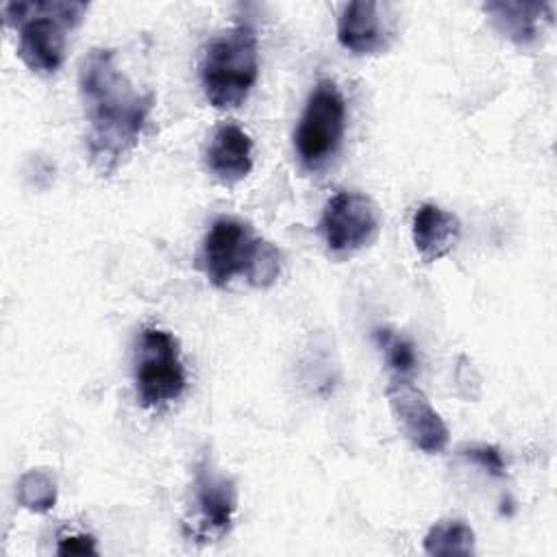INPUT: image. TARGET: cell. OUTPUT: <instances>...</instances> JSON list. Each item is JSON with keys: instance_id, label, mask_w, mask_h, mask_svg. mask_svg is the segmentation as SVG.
<instances>
[{"instance_id": "obj_6", "label": "cell", "mask_w": 557, "mask_h": 557, "mask_svg": "<svg viewBox=\"0 0 557 557\" xmlns=\"http://www.w3.org/2000/svg\"><path fill=\"white\" fill-rule=\"evenodd\" d=\"M235 509V481L213 470L209 461H202L191 483V509L185 518V535L196 544L222 540L233 527Z\"/></svg>"}, {"instance_id": "obj_8", "label": "cell", "mask_w": 557, "mask_h": 557, "mask_svg": "<svg viewBox=\"0 0 557 557\" xmlns=\"http://www.w3.org/2000/svg\"><path fill=\"white\" fill-rule=\"evenodd\" d=\"M385 396L403 435L422 453L437 455L448 446V429L424 392L407 376L389 379Z\"/></svg>"}, {"instance_id": "obj_1", "label": "cell", "mask_w": 557, "mask_h": 557, "mask_svg": "<svg viewBox=\"0 0 557 557\" xmlns=\"http://www.w3.org/2000/svg\"><path fill=\"white\" fill-rule=\"evenodd\" d=\"M78 91L87 120V152L100 174H111L137 146L154 104L115 63L109 48H91L78 65Z\"/></svg>"}, {"instance_id": "obj_17", "label": "cell", "mask_w": 557, "mask_h": 557, "mask_svg": "<svg viewBox=\"0 0 557 557\" xmlns=\"http://www.w3.org/2000/svg\"><path fill=\"white\" fill-rule=\"evenodd\" d=\"M376 337H379V344L385 348L387 363L392 366L396 376H409L416 372L418 357H416L413 344L409 339L398 337L389 331H376Z\"/></svg>"}, {"instance_id": "obj_13", "label": "cell", "mask_w": 557, "mask_h": 557, "mask_svg": "<svg viewBox=\"0 0 557 557\" xmlns=\"http://www.w3.org/2000/svg\"><path fill=\"white\" fill-rule=\"evenodd\" d=\"M483 11L487 13L492 26L507 39L520 46H529L537 39L542 28L553 20L550 2H485Z\"/></svg>"}, {"instance_id": "obj_15", "label": "cell", "mask_w": 557, "mask_h": 557, "mask_svg": "<svg viewBox=\"0 0 557 557\" xmlns=\"http://www.w3.org/2000/svg\"><path fill=\"white\" fill-rule=\"evenodd\" d=\"M15 496L24 509L48 513L57 505V483L44 470H28L20 476Z\"/></svg>"}, {"instance_id": "obj_12", "label": "cell", "mask_w": 557, "mask_h": 557, "mask_svg": "<svg viewBox=\"0 0 557 557\" xmlns=\"http://www.w3.org/2000/svg\"><path fill=\"white\" fill-rule=\"evenodd\" d=\"M459 235H461V222L453 211L424 202L413 213L411 237L424 263H433L446 257L457 246Z\"/></svg>"}, {"instance_id": "obj_14", "label": "cell", "mask_w": 557, "mask_h": 557, "mask_svg": "<svg viewBox=\"0 0 557 557\" xmlns=\"http://www.w3.org/2000/svg\"><path fill=\"white\" fill-rule=\"evenodd\" d=\"M476 550V537L470 524L450 518L435 522L424 535L426 555H472Z\"/></svg>"}, {"instance_id": "obj_2", "label": "cell", "mask_w": 557, "mask_h": 557, "mask_svg": "<svg viewBox=\"0 0 557 557\" xmlns=\"http://www.w3.org/2000/svg\"><path fill=\"white\" fill-rule=\"evenodd\" d=\"M87 9V2L20 0L2 4V15L17 30V54L26 67L52 74L65 59V33L83 22Z\"/></svg>"}, {"instance_id": "obj_7", "label": "cell", "mask_w": 557, "mask_h": 557, "mask_svg": "<svg viewBox=\"0 0 557 557\" xmlns=\"http://www.w3.org/2000/svg\"><path fill=\"white\" fill-rule=\"evenodd\" d=\"M381 228V211L376 202L357 191H339L331 196L320 215V233L335 255H350L370 246Z\"/></svg>"}, {"instance_id": "obj_5", "label": "cell", "mask_w": 557, "mask_h": 557, "mask_svg": "<svg viewBox=\"0 0 557 557\" xmlns=\"http://www.w3.org/2000/svg\"><path fill=\"white\" fill-rule=\"evenodd\" d=\"M185 389V368L178 339L157 326H146L135 355V392L141 407H161Z\"/></svg>"}, {"instance_id": "obj_16", "label": "cell", "mask_w": 557, "mask_h": 557, "mask_svg": "<svg viewBox=\"0 0 557 557\" xmlns=\"http://www.w3.org/2000/svg\"><path fill=\"white\" fill-rule=\"evenodd\" d=\"M283 268V252L268 239L257 237L250 263L246 268V278L255 287H268L272 285Z\"/></svg>"}, {"instance_id": "obj_19", "label": "cell", "mask_w": 557, "mask_h": 557, "mask_svg": "<svg viewBox=\"0 0 557 557\" xmlns=\"http://www.w3.org/2000/svg\"><path fill=\"white\" fill-rule=\"evenodd\" d=\"M57 553L59 555H98V548H96V540L91 535L74 533V535H65L59 540Z\"/></svg>"}, {"instance_id": "obj_11", "label": "cell", "mask_w": 557, "mask_h": 557, "mask_svg": "<svg viewBox=\"0 0 557 557\" xmlns=\"http://www.w3.org/2000/svg\"><path fill=\"white\" fill-rule=\"evenodd\" d=\"M207 170L224 185H235L252 170V141L235 124H222L205 154Z\"/></svg>"}, {"instance_id": "obj_3", "label": "cell", "mask_w": 557, "mask_h": 557, "mask_svg": "<svg viewBox=\"0 0 557 557\" xmlns=\"http://www.w3.org/2000/svg\"><path fill=\"white\" fill-rule=\"evenodd\" d=\"M257 74L259 41L250 24H235L207 44L200 61V83L215 109L239 107L248 98Z\"/></svg>"}, {"instance_id": "obj_10", "label": "cell", "mask_w": 557, "mask_h": 557, "mask_svg": "<svg viewBox=\"0 0 557 557\" xmlns=\"http://www.w3.org/2000/svg\"><path fill=\"white\" fill-rule=\"evenodd\" d=\"M337 39L355 54L383 52L394 39V17H387V7L381 2H348L337 20Z\"/></svg>"}, {"instance_id": "obj_4", "label": "cell", "mask_w": 557, "mask_h": 557, "mask_svg": "<svg viewBox=\"0 0 557 557\" xmlns=\"http://www.w3.org/2000/svg\"><path fill=\"white\" fill-rule=\"evenodd\" d=\"M346 128V102L337 85L322 78L311 89L294 133V146L305 170L315 172L337 152Z\"/></svg>"}, {"instance_id": "obj_9", "label": "cell", "mask_w": 557, "mask_h": 557, "mask_svg": "<svg viewBox=\"0 0 557 557\" xmlns=\"http://www.w3.org/2000/svg\"><path fill=\"white\" fill-rule=\"evenodd\" d=\"M255 244L257 237L252 235L250 224L228 215L218 218L202 239L198 265L211 285L224 287L233 276L246 274Z\"/></svg>"}, {"instance_id": "obj_18", "label": "cell", "mask_w": 557, "mask_h": 557, "mask_svg": "<svg viewBox=\"0 0 557 557\" xmlns=\"http://www.w3.org/2000/svg\"><path fill=\"white\" fill-rule=\"evenodd\" d=\"M461 455L479 466L481 470H485L487 474L492 476H505L507 472V463L503 459V453L496 448V446H490V444H476V446H470V448H463Z\"/></svg>"}]
</instances>
